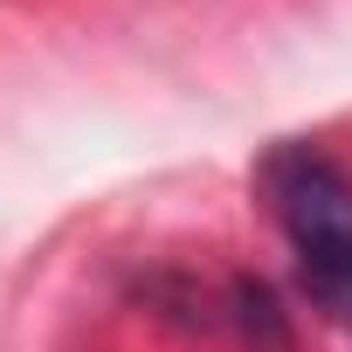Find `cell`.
<instances>
[{
	"label": "cell",
	"instance_id": "cell-2",
	"mask_svg": "<svg viewBox=\"0 0 352 352\" xmlns=\"http://www.w3.org/2000/svg\"><path fill=\"white\" fill-rule=\"evenodd\" d=\"M228 297H235V324L249 331V338H263V345H290V331H283V311H276V297H270V283H256V276H235L228 283Z\"/></svg>",
	"mask_w": 352,
	"mask_h": 352
},
{
	"label": "cell",
	"instance_id": "cell-1",
	"mask_svg": "<svg viewBox=\"0 0 352 352\" xmlns=\"http://www.w3.org/2000/svg\"><path fill=\"white\" fill-rule=\"evenodd\" d=\"M263 201L297 256V283L311 290L318 311L352 324V173L324 145H276L263 159Z\"/></svg>",
	"mask_w": 352,
	"mask_h": 352
}]
</instances>
